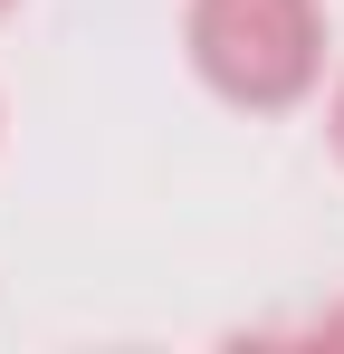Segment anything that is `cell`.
Instances as JSON below:
<instances>
[{"mask_svg":"<svg viewBox=\"0 0 344 354\" xmlns=\"http://www.w3.org/2000/svg\"><path fill=\"white\" fill-rule=\"evenodd\" d=\"M182 48L211 96L249 106V115H287L325 77V10L316 0H191Z\"/></svg>","mask_w":344,"mask_h":354,"instance_id":"obj_1","label":"cell"},{"mask_svg":"<svg viewBox=\"0 0 344 354\" xmlns=\"http://www.w3.org/2000/svg\"><path fill=\"white\" fill-rule=\"evenodd\" d=\"M325 124H335V153H344V86H335V106H325Z\"/></svg>","mask_w":344,"mask_h":354,"instance_id":"obj_2","label":"cell"},{"mask_svg":"<svg viewBox=\"0 0 344 354\" xmlns=\"http://www.w3.org/2000/svg\"><path fill=\"white\" fill-rule=\"evenodd\" d=\"M0 10H10V0H0Z\"/></svg>","mask_w":344,"mask_h":354,"instance_id":"obj_3","label":"cell"}]
</instances>
